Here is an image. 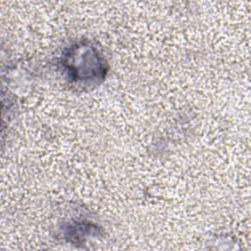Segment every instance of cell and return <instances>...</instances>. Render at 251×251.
I'll use <instances>...</instances> for the list:
<instances>
[{
    "mask_svg": "<svg viewBox=\"0 0 251 251\" xmlns=\"http://www.w3.org/2000/svg\"><path fill=\"white\" fill-rule=\"evenodd\" d=\"M59 64L66 78L76 86L101 82L109 70L104 56L89 40H79L67 47Z\"/></svg>",
    "mask_w": 251,
    "mask_h": 251,
    "instance_id": "6da1fadb",
    "label": "cell"
}]
</instances>
